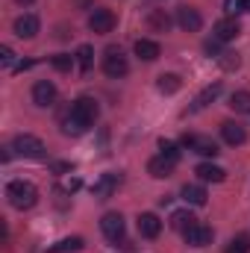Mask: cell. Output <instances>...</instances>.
I'll return each mask as SVG.
<instances>
[{
	"instance_id": "19",
	"label": "cell",
	"mask_w": 250,
	"mask_h": 253,
	"mask_svg": "<svg viewBox=\"0 0 250 253\" xmlns=\"http://www.w3.org/2000/svg\"><path fill=\"white\" fill-rule=\"evenodd\" d=\"M159 53H162L159 42H153V39H138V42H135V56H138V59H144V62H156Z\"/></svg>"
},
{
	"instance_id": "16",
	"label": "cell",
	"mask_w": 250,
	"mask_h": 253,
	"mask_svg": "<svg viewBox=\"0 0 250 253\" xmlns=\"http://www.w3.org/2000/svg\"><path fill=\"white\" fill-rule=\"evenodd\" d=\"M174 165H177V162H171V159H165V156L159 153V156H153V159L147 162V174L156 177V180H165V177L174 174Z\"/></svg>"
},
{
	"instance_id": "4",
	"label": "cell",
	"mask_w": 250,
	"mask_h": 253,
	"mask_svg": "<svg viewBox=\"0 0 250 253\" xmlns=\"http://www.w3.org/2000/svg\"><path fill=\"white\" fill-rule=\"evenodd\" d=\"M103 74L109 80H121V77L129 74V62L121 53V47H106V53H103Z\"/></svg>"
},
{
	"instance_id": "28",
	"label": "cell",
	"mask_w": 250,
	"mask_h": 253,
	"mask_svg": "<svg viewBox=\"0 0 250 253\" xmlns=\"http://www.w3.org/2000/svg\"><path fill=\"white\" fill-rule=\"evenodd\" d=\"M159 150H162V156L165 159H171V162H180V144H174V141H159Z\"/></svg>"
},
{
	"instance_id": "27",
	"label": "cell",
	"mask_w": 250,
	"mask_h": 253,
	"mask_svg": "<svg viewBox=\"0 0 250 253\" xmlns=\"http://www.w3.org/2000/svg\"><path fill=\"white\" fill-rule=\"evenodd\" d=\"M227 253H250V236H236L230 245H227Z\"/></svg>"
},
{
	"instance_id": "23",
	"label": "cell",
	"mask_w": 250,
	"mask_h": 253,
	"mask_svg": "<svg viewBox=\"0 0 250 253\" xmlns=\"http://www.w3.org/2000/svg\"><path fill=\"white\" fill-rule=\"evenodd\" d=\"M156 85H159V91H162V94H177V91L183 88V80H180L177 74H162Z\"/></svg>"
},
{
	"instance_id": "24",
	"label": "cell",
	"mask_w": 250,
	"mask_h": 253,
	"mask_svg": "<svg viewBox=\"0 0 250 253\" xmlns=\"http://www.w3.org/2000/svg\"><path fill=\"white\" fill-rule=\"evenodd\" d=\"M83 239L80 236H71V239H62V242H56V245H50V253H77L83 251Z\"/></svg>"
},
{
	"instance_id": "9",
	"label": "cell",
	"mask_w": 250,
	"mask_h": 253,
	"mask_svg": "<svg viewBox=\"0 0 250 253\" xmlns=\"http://www.w3.org/2000/svg\"><path fill=\"white\" fill-rule=\"evenodd\" d=\"M39 27H42L39 15H21V18H15L12 33H15L18 39H36V36H39Z\"/></svg>"
},
{
	"instance_id": "8",
	"label": "cell",
	"mask_w": 250,
	"mask_h": 253,
	"mask_svg": "<svg viewBox=\"0 0 250 253\" xmlns=\"http://www.w3.org/2000/svg\"><path fill=\"white\" fill-rule=\"evenodd\" d=\"M56 97H59V91H56V83H53V80H39V83L33 85V103H36V106L47 109V106L56 103Z\"/></svg>"
},
{
	"instance_id": "7",
	"label": "cell",
	"mask_w": 250,
	"mask_h": 253,
	"mask_svg": "<svg viewBox=\"0 0 250 253\" xmlns=\"http://www.w3.org/2000/svg\"><path fill=\"white\" fill-rule=\"evenodd\" d=\"M88 30H91V33H97V36L112 33V30H115V12H112V9L97 6V9L88 15Z\"/></svg>"
},
{
	"instance_id": "31",
	"label": "cell",
	"mask_w": 250,
	"mask_h": 253,
	"mask_svg": "<svg viewBox=\"0 0 250 253\" xmlns=\"http://www.w3.org/2000/svg\"><path fill=\"white\" fill-rule=\"evenodd\" d=\"M221 44H224V42H218V39L212 36V39H206V44H203V50H206V53H209L212 59H218V56L224 53V50H221Z\"/></svg>"
},
{
	"instance_id": "18",
	"label": "cell",
	"mask_w": 250,
	"mask_h": 253,
	"mask_svg": "<svg viewBox=\"0 0 250 253\" xmlns=\"http://www.w3.org/2000/svg\"><path fill=\"white\" fill-rule=\"evenodd\" d=\"M171 24H174V18H171L165 9H150V12H147V27H150L153 33H168Z\"/></svg>"
},
{
	"instance_id": "20",
	"label": "cell",
	"mask_w": 250,
	"mask_h": 253,
	"mask_svg": "<svg viewBox=\"0 0 250 253\" xmlns=\"http://www.w3.org/2000/svg\"><path fill=\"white\" fill-rule=\"evenodd\" d=\"M206 197H209L206 189H203V186H197V183H186V186H183V200H186L188 206H203V203H206Z\"/></svg>"
},
{
	"instance_id": "36",
	"label": "cell",
	"mask_w": 250,
	"mask_h": 253,
	"mask_svg": "<svg viewBox=\"0 0 250 253\" xmlns=\"http://www.w3.org/2000/svg\"><path fill=\"white\" fill-rule=\"evenodd\" d=\"M245 12H250V0H245Z\"/></svg>"
},
{
	"instance_id": "12",
	"label": "cell",
	"mask_w": 250,
	"mask_h": 253,
	"mask_svg": "<svg viewBox=\"0 0 250 253\" xmlns=\"http://www.w3.org/2000/svg\"><path fill=\"white\" fill-rule=\"evenodd\" d=\"M221 138H224L230 147H239V144L248 141V129L239 124V121H224V124H221Z\"/></svg>"
},
{
	"instance_id": "13",
	"label": "cell",
	"mask_w": 250,
	"mask_h": 253,
	"mask_svg": "<svg viewBox=\"0 0 250 253\" xmlns=\"http://www.w3.org/2000/svg\"><path fill=\"white\" fill-rule=\"evenodd\" d=\"M239 33H242V24L236 18H230V15L215 24V39L218 42H233V39H239Z\"/></svg>"
},
{
	"instance_id": "6",
	"label": "cell",
	"mask_w": 250,
	"mask_h": 253,
	"mask_svg": "<svg viewBox=\"0 0 250 253\" xmlns=\"http://www.w3.org/2000/svg\"><path fill=\"white\" fill-rule=\"evenodd\" d=\"M124 215L121 212H106L103 218H100V233L109 239V242H124Z\"/></svg>"
},
{
	"instance_id": "25",
	"label": "cell",
	"mask_w": 250,
	"mask_h": 253,
	"mask_svg": "<svg viewBox=\"0 0 250 253\" xmlns=\"http://www.w3.org/2000/svg\"><path fill=\"white\" fill-rule=\"evenodd\" d=\"M77 65H80L83 74L91 71V65H94V47H91V44H80V50H77Z\"/></svg>"
},
{
	"instance_id": "26",
	"label": "cell",
	"mask_w": 250,
	"mask_h": 253,
	"mask_svg": "<svg viewBox=\"0 0 250 253\" xmlns=\"http://www.w3.org/2000/svg\"><path fill=\"white\" fill-rule=\"evenodd\" d=\"M230 109L233 112H250V91H236L230 97Z\"/></svg>"
},
{
	"instance_id": "29",
	"label": "cell",
	"mask_w": 250,
	"mask_h": 253,
	"mask_svg": "<svg viewBox=\"0 0 250 253\" xmlns=\"http://www.w3.org/2000/svg\"><path fill=\"white\" fill-rule=\"evenodd\" d=\"M74 59H77V56H68V53H56V56H53V59H50V65H53V68H56V71H71V68H74Z\"/></svg>"
},
{
	"instance_id": "37",
	"label": "cell",
	"mask_w": 250,
	"mask_h": 253,
	"mask_svg": "<svg viewBox=\"0 0 250 253\" xmlns=\"http://www.w3.org/2000/svg\"><path fill=\"white\" fill-rule=\"evenodd\" d=\"M18 3H21V6H27V3H33V0H18Z\"/></svg>"
},
{
	"instance_id": "22",
	"label": "cell",
	"mask_w": 250,
	"mask_h": 253,
	"mask_svg": "<svg viewBox=\"0 0 250 253\" xmlns=\"http://www.w3.org/2000/svg\"><path fill=\"white\" fill-rule=\"evenodd\" d=\"M194 224H197V218H194L188 209H177V212L171 215V227L180 230V233H186L188 227H194Z\"/></svg>"
},
{
	"instance_id": "3",
	"label": "cell",
	"mask_w": 250,
	"mask_h": 253,
	"mask_svg": "<svg viewBox=\"0 0 250 253\" xmlns=\"http://www.w3.org/2000/svg\"><path fill=\"white\" fill-rule=\"evenodd\" d=\"M12 150H15L18 156H24V159H44V156H47L44 141L36 138V135H30V132L15 135V138H12Z\"/></svg>"
},
{
	"instance_id": "33",
	"label": "cell",
	"mask_w": 250,
	"mask_h": 253,
	"mask_svg": "<svg viewBox=\"0 0 250 253\" xmlns=\"http://www.w3.org/2000/svg\"><path fill=\"white\" fill-rule=\"evenodd\" d=\"M0 62L6 65V68H12V62H15V53H12V47H0Z\"/></svg>"
},
{
	"instance_id": "21",
	"label": "cell",
	"mask_w": 250,
	"mask_h": 253,
	"mask_svg": "<svg viewBox=\"0 0 250 253\" xmlns=\"http://www.w3.org/2000/svg\"><path fill=\"white\" fill-rule=\"evenodd\" d=\"M221 88H224L221 83H212V85H206V88H203V91L194 97V106H191V109H203V106L215 103V100H218V94H221Z\"/></svg>"
},
{
	"instance_id": "32",
	"label": "cell",
	"mask_w": 250,
	"mask_h": 253,
	"mask_svg": "<svg viewBox=\"0 0 250 253\" xmlns=\"http://www.w3.org/2000/svg\"><path fill=\"white\" fill-rule=\"evenodd\" d=\"M224 12L230 18H236L239 12H245V0H224Z\"/></svg>"
},
{
	"instance_id": "34",
	"label": "cell",
	"mask_w": 250,
	"mask_h": 253,
	"mask_svg": "<svg viewBox=\"0 0 250 253\" xmlns=\"http://www.w3.org/2000/svg\"><path fill=\"white\" fill-rule=\"evenodd\" d=\"M80 189V180H77V177H74V180H68V183H65V191H77Z\"/></svg>"
},
{
	"instance_id": "35",
	"label": "cell",
	"mask_w": 250,
	"mask_h": 253,
	"mask_svg": "<svg viewBox=\"0 0 250 253\" xmlns=\"http://www.w3.org/2000/svg\"><path fill=\"white\" fill-rule=\"evenodd\" d=\"M77 6H91V0H77Z\"/></svg>"
},
{
	"instance_id": "1",
	"label": "cell",
	"mask_w": 250,
	"mask_h": 253,
	"mask_svg": "<svg viewBox=\"0 0 250 253\" xmlns=\"http://www.w3.org/2000/svg\"><path fill=\"white\" fill-rule=\"evenodd\" d=\"M97 115H100V106H97L94 97H77L62 129L68 135H83V132H88V126H94Z\"/></svg>"
},
{
	"instance_id": "2",
	"label": "cell",
	"mask_w": 250,
	"mask_h": 253,
	"mask_svg": "<svg viewBox=\"0 0 250 253\" xmlns=\"http://www.w3.org/2000/svg\"><path fill=\"white\" fill-rule=\"evenodd\" d=\"M6 197H9V203L15 209H33L39 203V189L33 183H27V180H12L6 186Z\"/></svg>"
},
{
	"instance_id": "15",
	"label": "cell",
	"mask_w": 250,
	"mask_h": 253,
	"mask_svg": "<svg viewBox=\"0 0 250 253\" xmlns=\"http://www.w3.org/2000/svg\"><path fill=\"white\" fill-rule=\"evenodd\" d=\"M138 233H141L144 239H156V236L162 233V221H159V215H153V212H141V215H138Z\"/></svg>"
},
{
	"instance_id": "10",
	"label": "cell",
	"mask_w": 250,
	"mask_h": 253,
	"mask_svg": "<svg viewBox=\"0 0 250 253\" xmlns=\"http://www.w3.org/2000/svg\"><path fill=\"white\" fill-rule=\"evenodd\" d=\"M177 24H180V30H186V33H197V30L203 27V18H200V12H197L194 6H180V9H177Z\"/></svg>"
},
{
	"instance_id": "11",
	"label": "cell",
	"mask_w": 250,
	"mask_h": 253,
	"mask_svg": "<svg viewBox=\"0 0 250 253\" xmlns=\"http://www.w3.org/2000/svg\"><path fill=\"white\" fill-rule=\"evenodd\" d=\"M186 245H191V248H206V245H212V227H206V224H194V227H188L186 233Z\"/></svg>"
},
{
	"instance_id": "14",
	"label": "cell",
	"mask_w": 250,
	"mask_h": 253,
	"mask_svg": "<svg viewBox=\"0 0 250 253\" xmlns=\"http://www.w3.org/2000/svg\"><path fill=\"white\" fill-rule=\"evenodd\" d=\"M194 174H197L203 183H224V180H227V171H224L221 165H215V162H200V165L194 168Z\"/></svg>"
},
{
	"instance_id": "5",
	"label": "cell",
	"mask_w": 250,
	"mask_h": 253,
	"mask_svg": "<svg viewBox=\"0 0 250 253\" xmlns=\"http://www.w3.org/2000/svg\"><path fill=\"white\" fill-rule=\"evenodd\" d=\"M183 147H188L191 153L209 156V159H215V156L221 153L215 138H209V135H197V132H186V135H183Z\"/></svg>"
},
{
	"instance_id": "17",
	"label": "cell",
	"mask_w": 250,
	"mask_h": 253,
	"mask_svg": "<svg viewBox=\"0 0 250 253\" xmlns=\"http://www.w3.org/2000/svg\"><path fill=\"white\" fill-rule=\"evenodd\" d=\"M118 183H121V177H118V174H103V177L91 186V191H94V197H97V200H106V197H112V191L118 189Z\"/></svg>"
},
{
	"instance_id": "30",
	"label": "cell",
	"mask_w": 250,
	"mask_h": 253,
	"mask_svg": "<svg viewBox=\"0 0 250 253\" xmlns=\"http://www.w3.org/2000/svg\"><path fill=\"white\" fill-rule=\"evenodd\" d=\"M218 62H221V68L233 71V68H239V53H233V50H224V53L218 56Z\"/></svg>"
}]
</instances>
